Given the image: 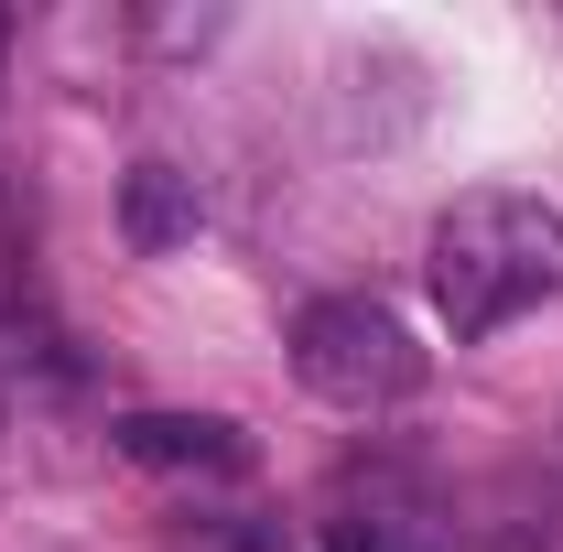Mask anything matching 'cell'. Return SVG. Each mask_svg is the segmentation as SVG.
Returning a JSON list of instances; mask_svg holds the SVG:
<instances>
[{"instance_id":"obj_5","label":"cell","mask_w":563,"mask_h":552,"mask_svg":"<svg viewBox=\"0 0 563 552\" xmlns=\"http://www.w3.org/2000/svg\"><path fill=\"white\" fill-rule=\"evenodd\" d=\"M76 357H55L44 325H22V314H0V390H66Z\"/></svg>"},{"instance_id":"obj_4","label":"cell","mask_w":563,"mask_h":552,"mask_svg":"<svg viewBox=\"0 0 563 552\" xmlns=\"http://www.w3.org/2000/svg\"><path fill=\"white\" fill-rule=\"evenodd\" d=\"M120 228H131L141 261H163V250H185L196 228H207V196H196V174L185 163H141L131 196H120Z\"/></svg>"},{"instance_id":"obj_3","label":"cell","mask_w":563,"mask_h":552,"mask_svg":"<svg viewBox=\"0 0 563 552\" xmlns=\"http://www.w3.org/2000/svg\"><path fill=\"white\" fill-rule=\"evenodd\" d=\"M120 455L163 466V477H250L239 422H217V412H131L120 422Z\"/></svg>"},{"instance_id":"obj_7","label":"cell","mask_w":563,"mask_h":552,"mask_svg":"<svg viewBox=\"0 0 563 552\" xmlns=\"http://www.w3.org/2000/svg\"><path fill=\"white\" fill-rule=\"evenodd\" d=\"M0 44H11V22H0Z\"/></svg>"},{"instance_id":"obj_6","label":"cell","mask_w":563,"mask_h":552,"mask_svg":"<svg viewBox=\"0 0 563 552\" xmlns=\"http://www.w3.org/2000/svg\"><path fill=\"white\" fill-rule=\"evenodd\" d=\"M325 552H444L422 520H401V509H357V520H336L325 531Z\"/></svg>"},{"instance_id":"obj_1","label":"cell","mask_w":563,"mask_h":552,"mask_svg":"<svg viewBox=\"0 0 563 552\" xmlns=\"http://www.w3.org/2000/svg\"><path fill=\"white\" fill-rule=\"evenodd\" d=\"M422 281H433V314L455 325V346L542 314L563 292V207H542V196H455L433 217Z\"/></svg>"},{"instance_id":"obj_2","label":"cell","mask_w":563,"mask_h":552,"mask_svg":"<svg viewBox=\"0 0 563 552\" xmlns=\"http://www.w3.org/2000/svg\"><path fill=\"white\" fill-rule=\"evenodd\" d=\"M422 368H433L422 336L379 292H325V303H303V325H292V379H303L314 401H336V412H390V401H412Z\"/></svg>"}]
</instances>
